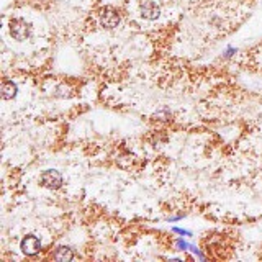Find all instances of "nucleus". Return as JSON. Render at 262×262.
Masks as SVG:
<instances>
[{"instance_id":"obj_1","label":"nucleus","mask_w":262,"mask_h":262,"mask_svg":"<svg viewBox=\"0 0 262 262\" xmlns=\"http://www.w3.org/2000/svg\"><path fill=\"white\" fill-rule=\"evenodd\" d=\"M10 33L18 41H23L30 36V25L21 18H15V20L10 21Z\"/></svg>"},{"instance_id":"obj_2","label":"nucleus","mask_w":262,"mask_h":262,"mask_svg":"<svg viewBox=\"0 0 262 262\" xmlns=\"http://www.w3.org/2000/svg\"><path fill=\"white\" fill-rule=\"evenodd\" d=\"M41 184L48 188H59L62 184V177L57 170H44L41 174Z\"/></svg>"},{"instance_id":"obj_3","label":"nucleus","mask_w":262,"mask_h":262,"mask_svg":"<svg viewBox=\"0 0 262 262\" xmlns=\"http://www.w3.org/2000/svg\"><path fill=\"white\" fill-rule=\"evenodd\" d=\"M139 8H141V17L146 20H156L159 17V7L152 0H143L139 3Z\"/></svg>"},{"instance_id":"obj_4","label":"nucleus","mask_w":262,"mask_h":262,"mask_svg":"<svg viewBox=\"0 0 262 262\" xmlns=\"http://www.w3.org/2000/svg\"><path fill=\"white\" fill-rule=\"evenodd\" d=\"M100 23L105 28H115L120 23V15L115 10H112V8H107L100 15Z\"/></svg>"},{"instance_id":"obj_5","label":"nucleus","mask_w":262,"mask_h":262,"mask_svg":"<svg viewBox=\"0 0 262 262\" xmlns=\"http://www.w3.org/2000/svg\"><path fill=\"white\" fill-rule=\"evenodd\" d=\"M21 249L26 256H35L39 251V241L36 236H26L21 241Z\"/></svg>"},{"instance_id":"obj_6","label":"nucleus","mask_w":262,"mask_h":262,"mask_svg":"<svg viewBox=\"0 0 262 262\" xmlns=\"http://www.w3.org/2000/svg\"><path fill=\"white\" fill-rule=\"evenodd\" d=\"M17 95V87L13 82H5L2 85V98L3 100H10Z\"/></svg>"},{"instance_id":"obj_7","label":"nucleus","mask_w":262,"mask_h":262,"mask_svg":"<svg viewBox=\"0 0 262 262\" xmlns=\"http://www.w3.org/2000/svg\"><path fill=\"white\" fill-rule=\"evenodd\" d=\"M72 257H74V254H72V251L69 247H59V249L56 251V254H54V259L61 261V262L72 261Z\"/></svg>"}]
</instances>
